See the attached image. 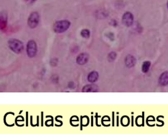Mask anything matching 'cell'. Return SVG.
I'll list each match as a JSON object with an SVG mask.
<instances>
[{"label":"cell","instance_id":"9a60e30c","mask_svg":"<svg viewBox=\"0 0 168 139\" xmlns=\"http://www.w3.org/2000/svg\"><path fill=\"white\" fill-rule=\"evenodd\" d=\"M167 8H168V1H167Z\"/></svg>","mask_w":168,"mask_h":139},{"label":"cell","instance_id":"5bb4252c","mask_svg":"<svg viewBox=\"0 0 168 139\" xmlns=\"http://www.w3.org/2000/svg\"><path fill=\"white\" fill-rule=\"evenodd\" d=\"M81 35H82V37L86 38V39L89 38L90 36L89 30H88V29H84V30H82V31H81Z\"/></svg>","mask_w":168,"mask_h":139},{"label":"cell","instance_id":"5b68a950","mask_svg":"<svg viewBox=\"0 0 168 139\" xmlns=\"http://www.w3.org/2000/svg\"><path fill=\"white\" fill-rule=\"evenodd\" d=\"M122 22L125 26L130 27L133 25V16L131 13L127 12L123 15Z\"/></svg>","mask_w":168,"mask_h":139},{"label":"cell","instance_id":"7a4b0ae2","mask_svg":"<svg viewBox=\"0 0 168 139\" xmlns=\"http://www.w3.org/2000/svg\"><path fill=\"white\" fill-rule=\"evenodd\" d=\"M70 26V22L67 20H62L54 24L53 30L56 33H63L66 31Z\"/></svg>","mask_w":168,"mask_h":139},{"label":"cell","instance_id":"30bf717a","mask_svg":"<svg viewBox=\"0 0 168 139\" xmlns=\"http://www.w3.org/2000/svg\"><path fill=\"white\" fill-rule=\"evenodd\" d=\"M98 73L96 71H93L91 72V73H89V75H88V80L90 82H96L97 79H98Z\"/></svg>","mask_w":168,"mask_h":139},{"label":"cell","instance_id":"6da1fadb","mask_svg":"<svg viewBox=\"0 0 168 139\" xmlns=\"http://www.w3.org/2000/svg\"><path fill=\"white\" fill-rule=\"evenodd\" d=\"M9 47L16 54H20L23 51L24 45L21 41L18 39H11L8 42Z\"/></svg>","mask_w":168,"mask_h":139},{"label":"cell","instance_id":"277c9868","mask_svg":"<svg viewBox=\"0 0 168 139\" xmlns=\"http://www.w3.org/2000/svg\"><path fill=\"white\" fill-rule=\"evenodd\" d=\"M37 52V45L34 41H29L27 44V54L29 57H34Z\"/></svg>","mask_w":168,"mask_h":139},{"label":"cell","instance_id":"3957f363","mask_svg":"<svg viewBox=\"0 0 168 139\" xmlns=\"http://www.w3.org/2000/svg\"><path fill=\"white\" fill-rule=\"evenodd\" d=\"M39 22V15L37 12H33L27 20V25L30 28H35Z\"/></svg>","mask_w":168,"mask_h":139},{"label":"cell","instance_id":"ba28073f","mask_svg":"<svg viewBox=\"0 0 168 139\" xmlns=\"http://www.w3.org/2000/svg\"><path fill=\"white\" fill-rule=\"evenodd\" d=\"M159 84L162 86L168 85V71L164 72L161 75L160 78H159Z\"/></svg>","mask_w":168,"mask_h":139},{"label":"cell","instance_id":"8fae6325","mask_svg":"<svg viewBox=\"0 0 168 139\" xmlns=\"http://www.w3.org/2000/svg\"><path fill=\"white\" fill-rule=\"evenodd\" d=\"M7 18L6 15L0 14V28H4L5 27H6V22H7Z\"/></svg>","mask_w":168,"mask_h":139},{"label":"cell","instance_id":"8992f818","mask_svg":"<svg viewBox=\"0 0 168 139\" xmlns=\"http://www.w3.org/2000/svg\"><path fill=\"white\" fill-rule=\"evenodd\" d=\"M88 59H89V56H88V54H81L80 55H79L78 57L77 58V64L83 65L88 62Z\"/></svg>","mask_w":168,"mask_h":139},{"label":"cell","instance_id":"4fadbf2b","mask_svg":"<svg viewBox=\"0 0 168 139\" xmlns=\"http://www.w3.org/2000/svg\"><path fill=\"white\" fill-rule=\"evenodd\" d=\"M116 54L115 52H111L110 54H109L107 59H108L109 61L112 62V61H113L116 59Z\"/></svg>","mask_w":168,"mask_h":139},{"label":"cell","instance_id":"52a82bcc","mask_svg":"<svg viewBox=\"0 0 168 139\" xmlns=\"http://www.w3.org/2000/svg\"><path fill=\"white\" fill-rule=\"evenodd\" d=\"M136 59L131 55H129L125 59V64L127 68H132L136 64Z\"/></svg>","mask_w":168,"mask_h":139},{"label":"cell","instance_id":"7c38bea8","mask_svg":"<svg viewBox=\"0 0 168 139\" xmlns=\"http://www.w3.org/2000/svg\"><path fill=\"white\" fill-rule=\"evenodd\" d=\"M150 65H151V63H150V61H145V62L143 63L142 68H141V70H142L143 73H147V72L148 71L150 68Z\"/></svg>","mask_w":168,"mask_h":139},{"label":"cell","instance_id":"9c48e42d","mask_svg":"<svg viewBox=\"0 0 168 139\" xmlns=\"http://www.w3.org/2000/svg\"><path fill=\"white\" fill-rule=\"evenodd\" d=\"M98 90V87L94 85H88L84 86L82 89V92H97Z\"/></svg>","mask_w":168,"mask_h":139}]
</instances>
